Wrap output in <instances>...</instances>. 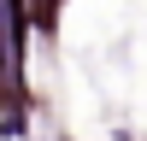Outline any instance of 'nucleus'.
I'll return each mask as SVG.
<instances>
[{"instance_id":"nucleus-3","label":"nucleus","mask_w":147,"mask_h":141,"mask_svg":"<svg viewBox=\"0 0 147 141\" xmlns=\"http://www.w3.org/2000/svg\"><path fill=\"white\" fill-rule=\"evenodd\" d=\"M106 141H141V129H136V124H112V129H106Z\"/></svg>"},{"instance_id":"nucleus-1","label":"nucleus","mask_w":147,"mask_h":141,"mask_svg":"<svg viewBox=\"0 0 147 141\" xmlns=\"http://www.w3.org/2000/svg\"><path fill=\"white\" fill-rule=\"evenodd\" d=\"M65 6L71 0H24V30H30V41H59V30H65Z\"/></svg>"},{"instance_id":"nucleus-2","label":"nucleus","mask_w":147,"mask_h":141,"mask_svg":"<svg viewBox=\"0 0 147 141\" xmlns=\"http://www.w3.org/2000/svg\"><path fill=\"white\" fill-rule=\"evenodd\" d=\"M30 141H77V135H65V129H53V124H35Z\"/></svg>"}]
</instances>
